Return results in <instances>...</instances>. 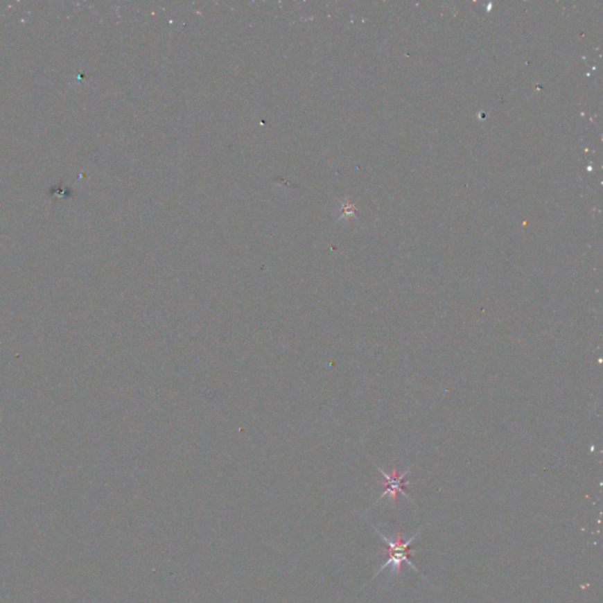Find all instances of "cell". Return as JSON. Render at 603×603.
<instances>
[{
  "instance_id": "1",
  "label": "cell",
  "mask_w": 603,
  "mask_h": 603,
  "mask_svg": "<svg viewBox=\"0 0 603 603\" xmlns=\"http://www.w3.org/2000/svg\"><path fill=\"white\" fill-rule=\"evenodd\" d=\"M375 529V532H376L381 537H382V540L385 542V545L387 547L382 550V554H385V555H388L389 560L385 562V563L381 567L380 570L376 573V575L374 576V577H376L378 574H380L382 570H384L385 568H388L390 567L392 568V574H395V575H400L401 574V568H402V563L405 562V563L409 564V567L410 568L414 569L415 572H419V569L416 568L415 566L412 564V561L409 559V550H410V545H412V542L417 539L421 532H422V527L416 532L415 535L414 536L410 537L409 540L403 542L402 541V534L401 532L397 533L396 535L395 540L392 541L388 537L383 535V534L381 533L380 530H377V528Z\"/></svg>"
},
{
  "instance_id": "2",
  "label": "cell",
  "mask_w": 603,
  "mask_h": 603,
  "mask_svg": "<svg viewBox=\"0 0 603 603\" xmlns=\"http://www.w3.org/2000/svg\"><path fill=\"white\" fill-rule=\"evenodd\" d=\"M381 473L383 475L384 478L383 481H382V484L384 486V493H382L380 500L385 498V496H389L390 500H392V505H395L396 502H397V493H403L404 496L410 498L407 491L404 490V484L409 483V482L404 481L408 471H405L404 474L399 475L397 469L392 468V474H387L383 470H381Z\"/></svg>"
}]
</instances>
